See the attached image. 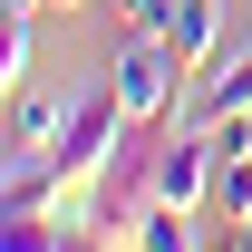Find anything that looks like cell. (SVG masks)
<instances>
[{"label":"cell","mask_w":252,"mask_h":252,"mask_svg":"<svg viewBox=\"0 0 252 252\" xmlns=\"http://www.w3.org/2000/svg\"><path fill=\"white\" fill-rule=\"evenodd\" d=\"M126 136H136V117H126L117 88L97 78L88 97H68V126L49 136V146H30V156H49V175H59V185H97V175H107V156H117Z\"/></svg>","instance_id":"1"},{"label":"cell","mask_w":252,"mask_h":252,"mask_svg":"<svg viewBox=\"0 0 252 252\" xmlns=\"http://www.w3.org/2000/svg\"><path fill=\"white\" fill-rule=\"evenodd\" d=\"M107 88H117V107L136 126H165V117H185V88H194V59L175 49V39H126V59L107 68Z\"/></svg>","instance_id":"2"},{"label":"cell","mask_w":252,"mask_h":252,"mask_svg":"<svg viewBox=\"0 0 252 252\" xmlns=\"http://www.w3.org/2000/svg\"><path fill=\"white\" fill-rule=\"evenodd\" d=\"M252 107V39L243 49H214V59L194 68V88H185V126H233Z\"/></svg>","instance_id":"3"},{"label":"cell","mask_w":252,"mask_h":252,"mask_svg":"<svg viewBox=\"0 0 252 252\" xmlns=\"http://www.w3.org/2000/svg\"><path fill=\"white\" fill-rule=\"evenodd\" d=\"M59 126H68V97H49V88H10V156L49 146Z\"/></svg>","instance_id":"4"},{"label":"cell","mask_w":252,"mask_h":252,"mask_svg":"<svg viewBox=\"0 0 252 252\" xmlns=\"http://www.w3.org/2000/svg\"><path fill=\"white\" fill-rule=\"evenodd\" d=\"M165 39H175V49L204 68V59L223 49V0H175V30H165Z\"/></svg>","instance_id":"5"},{"label":"cell","mask_w":252,"mask_h":252,"mask_svg":"<svg viewBox=\"0 0 252 252\" xmlns=\"http://www.w3.org/2000/svg\"><path fill=\"white\" fill-rule=\"evenodd\" d=\"M0 78H10V88L39 78V30H30V10H10V30H0Z\"/></svg>","instance_id":"6"},{"label":"cell","mask_w":252,"mask_h":252,"mask_svg":"<svg viewBox=\"0 0 252 252\" xmlns=\"http://www.w3.org/2000/svg\"><path fill=\"white\" fill-rule=\"evenodd\" d=\"M126 30H146V39H165V30H175V0H126Z\"/></svg>","instance_id":"7"},{"label":"cell","mask_w":252,"mask_h":252,"mask_svg":"<svg viewBox=\"0 0 252 252\" xmlns=\"http://www.w3.org/2000/svg\"><path fill=\"white\" fill-rule=\"evenodd\" d=\"M214 136H223V146H252V107H243L233 126H214Z\"/></svg>","instance_id":"8"},{"label":"cell","mask_w":252,"mask_h":252,"mask_svg":"<svg viewBox=\"0 0 252 252\" xmlns=\"http://www.w3.org/2000/svg\"><path fill=\"white\" fill-rule=\"evenodd\" d=\"M49 10H88V0H49Z\"/></svg>","instance_id":"9"}]
</instances>
